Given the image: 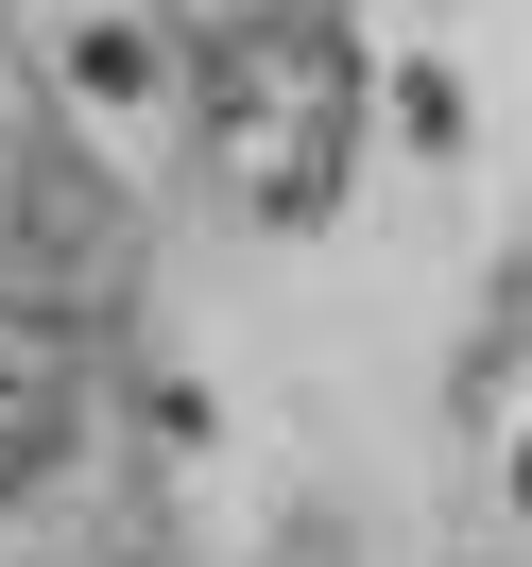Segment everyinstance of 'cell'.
I'll list each match as a JSON object with an SVG mask.
<instances>
[{"mask_svg": "<svg viewBox=\"0 0 532 567\" xmlns=\"http://www.w3.org/2000/svg\"><path fill=\"white\" fill-rule=\"evenodd\" d=\"M189 121L258 224H326L361 173V52L326 0H189Z\"/></svg>", "mask_w": 532, "mask_h": 567, "instance_id": "obj_1", "label": "cell"}, {"mask_svg": "<svg viewBox=\"0 0 532 567\" xmlns=\"http://www.w3.org/2000/svg\"><path fill=\"white\" fill-rule=\"evenodd\" d=\"M70 395H86L70 327L0 292V498H35V482H52V447H70Z\"/></svg>", "mask_w": 532, "mask_h": 567, "instance_id": "obj_2", "label": "cell"}]
</instances>
